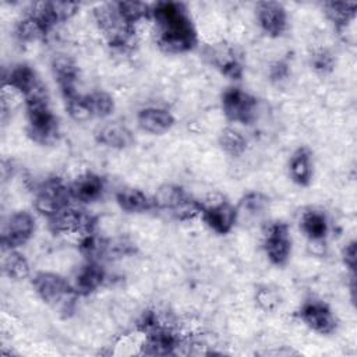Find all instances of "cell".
<instances>
[{"mask_svg":"<svg viewBox=\"0 0 357 357\" xmlns=\"http://www.w3.org/2000/svg\"><path fill=\"white\" fill-rule=\"evenodd\" d=\"M151 18L156 25V43L163 52L178 54L197 46V31L183 3L159 1L151 7Z\"/></svg>","mask_w":357,"mask_h":357,"instance_id":"cell-1","label":"cell"},{"mask_svg":"<svg viewBox=\"0 0 357 357\" xmlns=\"http://www.w3.org/2000/svg\"><path fill=\"white\" fill-rule=\"evenodd\" d=\"M25 110L29 138L39 145H53L59 139L60 127L50 110L49 93L42 82L25 95Z\"/></svg>","mask_w":357,"mask_h":357,"instance_id":"cell-2","label":"cell"},{"mask_svg":"<svg viewBox=\"0 0 357 357\" xmlns=\"http://www.w3.org/2000/svg\"><path fill=\"white\" fill-rule=\"evenodd\" d=\"M36 294L50 307L60 312H71L77 293L63 276L53 272H38L32 279Z\"/></svg>","mask_w":357,"mask_h":357,"instance_id":"cell-3","label":"cell"},{"mask_svg":"<svg viewBox=\"0 0 357 357\" xmlns=\"http://www.w3.org/2000/svg\"><path fill=\"white\" fill-rule=\"evenodd\" d=\"M93 15L99 29L105 35L110 47L123 52L134 45L135 26L128 24L119 14L114 3L96 7Z\"/></svg>","mask_w":357,"mask_h":357,"instance_id":"cell-4","label":"cell"},{"mask_svg":"<svg viewBox=\"0 0 357 357\" xmlns=\"http://www.w3.org/2000/svg\"><path fill=\"white\" fill-rule=\"evenodd\" d=\"M155 208L167 211L178 220H190L201 213L202 202L197 201L183 187L166 184L160 187L153 198Z\"/></svg>","mask_w":357,"mask_h":357,"instance_id":"cell-5","label":"cell"},{"mask_svg":"<svg viewBox=\"0 0 357 357\" xmlns=\"http://www.w3.org/2000/svg\"><path fill=\"white\" fill-rule=\"evenodd\" d=\"M70 199H73L70 185H66L59 177H50L38 187L33 205L40 215L49 219L67 208Z\"/></svg>","mask_w":357,"mask_h":357,"instance_id":"cell-6","label":"cell"},{"mask_svg":"<svg viewBox=\"0 0 357 357\" xmlns=\"http://www.w3.org/2000/svg\"><path fill=\"white\" fill-rule=\"evenodd\" d=\"M257 99L237 86L227 88L222 93V109L230 121L251 124L257 117Z\"/></svg>","mask_w":357,"mask_h":357,"instance_id":"cell-7","label":"cell"},{"mask_svg":"<svg viewBox=\"0 0 357 357\" xmlns=\"http://www.w3.org/2000/svg\"><path fill=\"white\" fill-rule=\"evenodd\" d=\"M35 231V219L26 211H18L8 216L1 229V247L4 251L17 250L25 244Z\"/></svg>","mask_w":357,"mask_h":357,"instance_id":"cell-8","label":"cell"},{"mask_svg":"<svg viewBox=\"0 0 357 357\" xmlns=\"http://www.w3.org/2000/svg\"><path fill=\"white\" fill-rule=\"evenodd\" d=\"M264 250L273 265L283 266L287 264L291 254V237L286 223L273 222L266 227Z\"/></svg>","mask_w":357,"mask_h":357,"instance_id":"cell-9","label":"cell"},{"mask_svg":"<svg viewBox=\"0 0 357 357\" xmlns=\"http://www.w3.org/2000/svg\"><path fill=\"white\" fill-rule=\"evenodd\" d=\"M49 226L53 233H78L85 236L93 233L95 219L84 211L68 205L57 215L49 218Z\"/></svg>","mask_w":357,"mask_h":357,"instance_id":"cell-10","label":"cell"},{"mask_svg":"<svg viewBox=\"0 0 357 357\" xmlns=\"http://www.w3.org/2000/svg\"><path fill=\"white\" fill-rule=\"evenodd\" d=\"M300 319L314 332L329 335L336 329V318L328 304L319 300H307L298 310Z\"/></svg>","mask_w":357,"mask_h":357,"instance_id":"cell-11","label":"cell"},{"mask_svg":"<svg viewBox=\"0 0 357 357\" xmlns=\"http://www.w3.org/2000/svg\"><path fill=\"white\" fill-rule=\"evenodd\" d=\"M257 20L261 29L271 38L282 36L289 26L286 8L278 1H259L257 4Z\"/></svg>","mask_w":357,"mask_h":357,"instance_id":"cell-12","label":"cell"},{"mask_svg":"<svg viewBox=\"0 0 357 357\" xmlns=\"http://www.w3.org/2000/svg\"><path fill=\"white\" fill-rule=\"evenodd\" d=\"M209 229L218 234H227L237 222L238 209L226 201L201 206L199 213Z\"/></svg>","mask_w":357,"mask_h":357,"instance_id":"cell-13","label":"cell"},{"mask_svg":"<svg viewBox=\"0 0 357 357\" xmlns=\"http://www.w3.org/2000/svg\"><path fill=\"white\" fill-rule=\"evenodd\" d=\"M145 335L144 353L151 356H169L174 354L176 349L180 346L178 335L166 324H159L158 326L148 331Z\"/></svg>","mask_w":357,"mask_h":357,"instance_id":"cell-14","label":"cell"},{"mask_svg":"<svg viewBox=\"0 0 357 357\" xmlns=\"http://www.w3.org/2000/svg\"><path fill=\"white\" fill-rule=\"evenodd\" d=\"M79 11V4L73 1H40L32 6L33 13L50 31L57 24L68 21Z\"/></svg>","mask_w":357,"mask_h":357,"instance_id":"cell-15","label":"cell"},{"mask_svg":"<svg viewBox=\"0 0 357 357\" xmlns=\"http://www.w3.org/2000/svg\"><path fill=\"white\" fill-rule=\"evenodd\" d=\"M52 71L63 95V99H68L78 93V67L73 59H70L68 56H57L52 63Z\"/></svg>","mask_w":357,"mask_h":357,"instance_id":"cell-16","label":"cell"},{"mask_svg":"<svg viewBox=\"0 0 357 357\" xmlns=\"http://www.w3.org/2000/svg\"><path fill=\"white\" fill-rule=\"evenodd\" d=\"M137 121L141 130L153 135L165 134L174 126L173 114L167 109L156 106L141 109L137 114Z\"/></svg>","mask_w":357,"mask_h":357,"instance_id":"cell-17","label":"cell"},{"mask_svg":"<svg viewBox=\"0 0 357 357\" xmlns=\"http://www.w3.org/2000/svg\"><path fill=\"white\" fill-rule=\"evenodd\" d=\"M106 273L98 259H88L78 271L74 280V290L78 296H88L96 291L105 282Z\"/></svg>","mask_w":357,"mask_h":357,"instance_id":"cell-18","label":"cell"},{"mask_svg":"<svg viewBox=\"0 0 357 357\" xmlns=\"http://www.w3.org/2000/svg\"><path fill=\"white\" fill-rule=\"evenodd\" d=\"M103 190H105L103 178L99 174L92 172H86L78 176L70 185L71 198L82 204H89L96 201L98 198H100Z\"/></svg>","mask_w":357,"mask_h":357,"instance_id":"cell-19","label":"cell"},{"mask_svg":"<svg viewBox=\"0 0 357 357\" xmlns=\"http://www.w3.org/2000/svg\"><path fill=\"white\" fill-rule=\"evenodd\" d=\"M117 205L128 213H142L155 208L153 198H149L144 191L134 187H124L116 192Z\"/></svg>","mask_w":357,"mask_h":357,"instance_id":"cell-20","label":"cell"},{"mask_svg":"<svg viewBox=\"0 0 357 357\" xmlns=\"http://www.w3.org/2000/svg\"><path fill=\"white\" fill-rule=\"evenodd\" d=\"M96 141L107 148L124 149L132 145L134 138L131 131L119 123H107L96 131Z\"/></svg>","mask_w":357,"mask_h":357,"instance_id":"cell-21","label":"cell"},{"mask_svg":"<svg viewBox=\"0 0 357 357\" xmlns=\"http://www.w3.org/2000/svg\"><path fill=\"white\" fill-rule=\"evenodd\" d=\"M290 178L301 187H307L312 178L311 153L305 146H300L294 151L289 160Z\"/></svg>","mask_w":357,"mask_h":357,"instance_id":"cell-22","label":"cell"},{"mask_svg":"<svg viewBox=\"0 0 357 357\" xmlns=\"http://www.w3.org/2000/svg\"><path fill=\"white\" fill-rule=\"evenodd\" d=\"M4 84L15 91L21 92L24 96L29 93L40 81L35 70L28 64H17L7 74H4Z\"/></svg>","mask_w":357,"mask_h":357,"instance_id":"cell-23","label":"cell"},{"mask_svg":"<svg viewBox=\"0 0 357 357\" xmlns=\"http://www.w3.org/2000/svg\"><path fill=\"white\" fill-rule=\"evenodd\" d=\"M300 229L312 241H321L328 236L329 222L322 211L311 209L303 213L300 219Z\"/></svg>","mask_w":357,"mask_h":357,"instance_id":"cell-24","label":"cell"},{"mask_svg":"<svg viewBox=\"0 0 357 357\" xmlns=\"http://www.w3.org/2000/svg\"><path fill=\"white\" fill-rule=\"evenodd\" d=\"M356 8H357V3H344V1L324 3V13L326 18L333 24L335 29L340 33L356 17Z\"/></svg>","mask_w":357,"mask_h":357,"instance_id":"cell-25","label":"cell"},{"mask_svg":"<svg viewBox=\"0 0 357 357\" xmlns=\"http://www.w3.org/2000/svg\"><path fill=\"white\" fill-rule=\"evenodd\" d=\"M49 32L50 29L31 11L22 20H20L15 26V36L20 42L24 43L40 40Z\"/></svg>","mask_w":357,"mask_h":357,"instance_id":"cell-26","label":"cell"},{"mask_svg":"<svg viewBox=\"0 0 357 357\" xmlns=\"http://www.w3.org/2000/svg\"><path fill=\"white\" fill-rule=\"evenodd\" d=\"M215 66L231 79H241L243 66L231 50H213L211 53Z\"/></svg>","mask_w":357,"mask_h":357,"instance_id":"cell-27","label":"cell"},{"mask_svg":"<svg viewBox=\"0 0 357 357\" xmlns=\"http://www.w3.org/2000/svg\"><path fill=\"white\" fill-rule=\"evenodd\" d=\"M3 272L13 280H22L29 275V264L21 252L8 250L3 258Z\"/></svg>","mask_w":357,"mask_h":357,"instance_id":"cell-28","label":"cell"},{"mask_svg":"<svg viewBox=\"0 0 357 357\" xmlns=\"http://www.w3.org/2000/svg\"><path fill=\"white\" fill-rule=\"evenodd\" d=\"M119 14L131 25L135 26L137 22L151 18V7L142 1H116L114 3Z\"/></svg>","mask_w":357,"mask_h":357,"instance_id":"cell-29","label":"cell"},{"mask_svg":"<svg viewBox=\"0 0 357 357\" xmlns=\"http://www.w3.org/2000/svg\"><path fill=\"white\" fill-rule=\"evenodd\" d=\"M219 145L227 155L238 158L247 149V139L238 131L233 128H225L219 135Z\"/></svg>","mask_w":357,"mask_h":357,"instance_id":"cell-30","label":"cell"},{"mask_svg":"<svg viewBox=\"0 0 357 357\" xmlns=\"http://www.w3.org/2000/svg\"><path fill=\"white\" fill-rule=\"evenodd\" d=\"M86 100L93 117H107L114 110V100L112 95L103 91H96L86 95Z\"/></svg>","mask_w":357,"mask_h":357,"instance_id":"cell-31","label":"cell"},{"mask_svg":"<svg viewBox=\"0 0 357 357\" xmlns=\"http://www.w3.org/2000/svg\"><path fill=\"white\" fill-rule=\"evenodd\" d=\"M64 102H66V109L73 120L86 121L91 117H93L86 100V95L77 93L68 99H64Z\"/></svg>","mask_w":357,"mask_h":357,"instance_id":"cell-32","label":"cell"},{"mask_svg":"<svg viewBox=\"0 0 357 357\" xmlns=\"http://www.w3.org/2000/svg\"><path fill=\"white\" fill-rule=\"evenodd\" d=\"M311 66L312 68L319 73V74H328L333 70L335 67V59L331 52L326 49H319L318 52L314 53L311 57Z\"/></svg>","mask_w":357,"mask_h":357,"instance_id":"cell-33","label":"cell"},{"mask_svg":"<svg viewBox=\"0 0 357 357\" xmlns=\"http://www.w3.org/2000/svg\"><path fill=\"white\" fill-rule=\"evenodd\" d=\"M266 205V198L261 192H248L240 202V209L248 213H258Z\"/></svg>","mask_w":357,"mask_h":357,"instance_id":"cell-34","label":"cell"},{"mask_svg":"<svg viewBox=\"0 0 357 357\" xmlns=\"http://www.w3.org/2000/svg\"><path fill=\"white\" fill-rule=\"evenodd\" d=\"M357 252H356V241L351 240L350 243H347L342 251V259L343 264L346 265V268L350 271L351 275H354L356 272V261H357Z\"/></svg>","mask_w":357,"mask_h":357,"instance_id":"cell-35","label":"cell"},{"mask_svg":"<svg viewBox=\"0 0 357 357\" xmlns=\"http://www.w3.org/2000/svg\"><path fill=\"white\" fill-rule=\"evenodd\" d=\"M289 73H290L289 63L286 60H279L275 64H272L269 70V77L273 82H282L289 77Z\"/></svg>","mask_w":357,"mask_h":357,"instance_id":"cell-36","label":"cell"},{"mask_svg":"<svg viewBox=\"0 0 357 357\" xmlns=\"http://www.w3.org/2000/svg\"><path fill=\"white\" fill-rule=\"evenodd\" d=\"M257 301L261 304L262 308L265 310H271L273 308L276 304H278V298H276V294L268 289H264V290H259L258 294H257Z\"/></svg>","mask_w":357,"mask_h":357,"instance_id":"cell-37","label":"cell"}]
</instances>
